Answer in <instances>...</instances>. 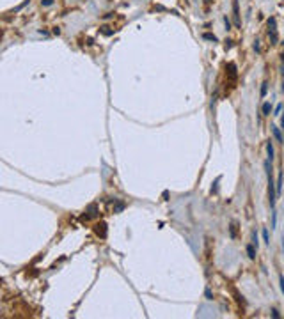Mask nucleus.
Segmentation results:
<instances>
[{
    "mask_svg": "<svg viewBox=\"0 0 284 319\" xmlns=\"http://www.w3.org/2000/svg\"><path fill=\"white\" fill-rule=\"evenodd\" d=\"M206 298H208V300H213L211 298V291H210V289H206Z\"/></svg>",
    "mask_w": 284,
    "mask_h": 319,
    "instance_id": "4be33fe9",
    "label": "nucleus"
},
{
    "mask_svg": "<svg viewBox=\"0 0 284 319\" xmlns=\"http://www.w3.org/2000/svg\"><path fill=\"white\" fill-rule=\"evenodd\" d=\"M275 225H277V213L275 209H272V229H275Z\"/></svg>",
    "mask_w": 284,
    "mask_h": 319,
    "instance_id": "f8f14e48",
    "label": "nucleus"
},
{
    "mask_svg": "<svg viewBox=\"0 0 284 319\" xmlns=\"http://www.w3.org/2000/svg\"><path fill=\"white\" fill-rule=\"evenodd\" d=\"M268 32H277V21H275L274 16L268 18Z\"/></svg>",
    "mask_w": 284,
    "mask_h": 319,
    "instance_id": "423d86ee",
    "label": "nucleus"
},
{
    "mask_svg": "<svg viewBox=\"0 0 284 319\" xmlns=\"http://www.w3.org/2000/svg\"><path fill=\"white\" fill-rule=\"evenodd\" d=\"M272 317H275V319L281 317V314H279V310H277V309H272Z\"/></svg>",
    "mask_w": 284,
    "mask_h": 319,
    "instance_id": "a211bd4d",
    "label": "nucleus"
},
{
    "mask_svg": "<svg viewBox=\"0 0 284 319\" xmlns=\"http://www.w3.org/2000/svg\"><path fill=\"white\" fill-rule=\"evenodd\" d=\"M281 291L284 293V277H281Z\"/></svg>",
    "mask_w": 284,
    "mask_h": 319,
    "instance_id": "5701e85b",
    "label": "nucleus"
},
{
    "mask_svg": "<svg viewBox=\"0 0 284 319\" xmlns=\"http://www.w3.org/2000/svg\"><path fill=\"white\" fill-rule=\"evenodd\" d=\"M268 197H270V207L275 209V200H277V190H275V183L272 179V172L268 174Z\"/></svg>",
    "mask_w": 284,
    "mask_h": 319,
    "instance_id": "f257e3e1",
    "label": "nucleus"
},
{
    "mask_svg": "<svg viewBox=\"0 0 284 319\" xmlns=\"http://www.w3.org/2000/svg\"><path fill=\"white\" fill-rule=\"evenodd\" d=\"M122 209H124V204H122V202H119V204H117V206L114 207V211H115V213H121Z\"/></svg>",
    "mask_w": 284,
    "mask_h": 319,
    "instance_id": "dca6fc26",
    "label": "nucleus"
},
{
    "mask_svg": "<svg viewBox=\"0 0 284 319\" xmlns=\"http://www.w3.org/2000/svg\"><path fill=\"white\" fill-rule=\"evenodd\" d=\"M96 232L101 234V238H105V234H107V231H105V224H98V225H96Z\"/></svg>",
    "mask_w": 284,
    "mask_h": 319,
    "instance_id": "9d476101",
    "label": "nucleus"
},
{
    "mask_svg": "<svg viewBox=\"0 0 284 319\" xmlns=\"http://www.w3.org/2000/svg\"><path fill=\"white\" fill-rule=\"evenodd\" d=\"M272 133H274L275 140H277L279 144H284V137H282V133H281V128H277V126H272Z\"/></svg>",
    "mask_w": 284,
    "mask_h": 319,
    "instance_id": "39448f33",
    "label": "nucleus"
},
{
    "mask_svg": "<svg viewBox=\"0 0 284 319\" xmlns=\"http://www.w3.org/2000/svg\"><path fill=\"white\" fill-rule=\"evenodd\" d=\"M254 50H256V52H259V50H261V48H259V41H257V39L254 41Z\"/></svg>",
    "mask_w": 284,
    "mask_h": 319,
    "instance_id": "aec40b11",
    "label": "nucleus"
},
{
    "mask_svg": "<svg viewBox=\"0 0 284 319\" xmlns=\"http://www.w3.org/2000/svg\"><path fill=\"white\" fill-rule=\"evenodd\" d=\"M224 23H225V30H231V21L227 16H224Z\"/></svg>",
    "mask_w": 284,
    "mask_h": 319,
    "instance_id": "2eb2a0df",
    "label": "nucleus"
},
{
    "mask_svg": "<svg viewBox=\"0 0 284 319\" xmlns=\"http://www.w3.org/2000/svg\"><path fill=\"white\" fill-rule=\"evenodd\" d=\"M233 14H234V23L236 27H240V9H238V0L233 2Z\"/></svg>",
    "mask_w": 284,
    "mask_h": 319,
    "instance_id": "20e7f679",
    "label": "nucleus"
},
{
    "mask_svg": "<svg viewBox=\"0 0 284 319\" xmlns=\"http://www.w3.org/2000/svg\"><path fill=\"white\" fill-rule=\"evenodd\" d=\"M225 69H227V78H231V80H233V82H234V80L238 78V71H236V64H234V62H229Z\"/></svg>",
    "mask_w": 284,
    "mask_h": 319,
    "instance_id": "f03ea898",
    "label": "nucleus"
},
{
    "mask_svg": "<svg viewBox=\"0 0 284 319\" xmlns=\"http://www.w3.org/2000/svg\"><path fill=\"white\" fill-rule=\"evenodd\" d=\"M266 153H268V160L272 161V160H274V144H272V142L266 144Z\"/></svg>",
    "mask_w": 284,
    "mask_h": 319,
    "instance_id": "0eeeda50",
    "label": "nucleus"
},
{
    "mask_svg": "<svg viewBox=\"0 0 284 319\" xmlns=\"http://www.w3.org/2000/svg\"><path fill=\"white\" fill-rule=\"evenodd\" d=\"M281 59H282V62H284V52H282V55H281Z\"/></svg>",
    "mask_w": 284,
    "mask_h": 319,
    "instance_id": "a878e982",
    "label": "nucleus"
},
{
    "mask_svg": "<svg viewBox=\"0 0 284 319\" xmlns=\"http://www.w3.org/2000/svg\"><path fill=\"white\" fill-rule=\"evenodd\" d=\"M256 250L257 248H254V245H247V255L250 259H256Z\"/></svg>",
    "mask_w": 284,
    "mask_h": 319,
    "instance_id": "6e6552de",
    "label": "nucleus"
},
{
    "mask_svg": "<svg viewBox=\"0 0 284 319\" xmlns=\"http://www.w3.org/2000/svg\"><path fill=\"white\" fill-rule=\"evenodd\" d=\"M203 37L206 39V41H213V43H217V41H218V39H217V36H215V34H210V32L203 34Z\"/></svg>",
    "mask_w": 284,
    "mask_h": 319,
    "instance_id": "1a4fd4ad",
    "label": "nucleus"
},
{
    "mask_svg": "<svg viewBox=\"0 0 284 319\" xmlns=\"http://www.w3.org/2000/svg\"><path fill=\"white\" fill-rule=\"evenodd\" d=\"M266 92H268V83L264 82L263 85H261V98H264V96H266Z\"/></svg>",
    "mask_w": 284,
    "mask_h": 319,
    "instance_id": "ddd939ff",
    "label": "nucleus"
},
{
    "mask_svg": "<svg viewBox=\"0 0 284 319\" xmlns=\"http://www.w3.org/2000/svg\"><path fill=\"white\" fill-rule=\"evenodd\" d=\"M98 211H100L98 204H91V206H89V209H87V215H85V218H96V216H98Z\"/></svg>",
    "mask_w": 284,
    "mask_h": 319,
    "instance_id": "7ed1b4c3",
    "label": "nucleus"
},
{
    "mask_svg": "<svg viewBox=\"0 0 284 319\" xmlns=\"http://www.w3.org/2000/svg\"><path fill=\"white\" fill-rule=\"evenodd\" d=\"M261 110H263V115H270V112H272V105H270V103H264Z\"/></svg>",
    "mask_w": 284,
    "mask_h": 319,
    "instance_id": "9b49d317",
    "label": "nucleus"
},
{
    "mask_svg": "<svg viewBox=\"0 0 284 319\" xmlns=\"http://www.w3.org/2000/svg\"><path fill=\"white\" fill-rule=\"evenodd\" d=\"M263 239H264V243H266V245L270 243V241H268V231H266V229H263Z\"/></svg>",
    "mask_w": 284,
    "mask_h": 319,
    "instance_id": "f3484780",
    "label": "nucleus"
},
{
    "mask_svg": "<svg viewBox=\"0 0 284 319\" xmlns=\"http://www.w3.org/2000/svg\"><path fill=\"white\" fill-rule=\"evenodd\" d=\"M281 110H282V105H277V106H275V113H274V115H279V113H281Z\"/></svg>",
    "mask_w": 284,
    "mask_h": 319,
    "instance_id": "6ab92c4d",
    "label": "nucleus"
},
{
    "mask_svg": "<svg viewBox=\"0 0 284 319\" xmlns=\"http://www.w3.org/2000/svg\"><path fill=\"white\" fill-rule=\"evenodd\" d=\"M282 76H284V69H282ZM282 92H284V78H282Z\"/></svg>",
    "mask_w": 284,
    "mask_h": 319,
    "instance_id": "393cba45",
    "label": "nucleus"
},
{
    "mask_svg": "<svg viewBox=\"0 0 284 319\" xmlns=\"http://www.w3.org/2000/svg\"><path fill=\"white\" fill-rule=\"evenodd\" d=\"M41 4H43V5H51L53 0H41Z\"/></svg>",
    "mask_w": 284,
    "mask_h": 319,
    "instance_id": "412c9836",
    "label": "nucleus"
},
{
    "mask_svg": "<svg viewBox=\"0 0 284 319\" xmlns=\"http://www.w3.org/2000/svg\"><path fill=\"white\" fill-rule=\"evenodd\" d=\"M53 34H57V36H59V34H61V29H59V27H55V29H53Z\"/></svg>",
    "mask_w": 284,
    "mask_h": 319,
    "instance_id": "b1692460",
    "label": "nucleus"
},
{
    "mask_svg": "<svg viewBox=\"0 0 284 319\" xmlns=\"http://www.w3.org/2000/svg\"><path fill=\"white\" fill-rule=\"evenodd\" d=\"M101 34L103 36H112L114 30H108V27H101Z\"/></svg>",
    "mask_w": 284,
    "mask_h": 319,
    "instance_id": "4468645a",
    "label": "nucleus"
}]
</instances>
